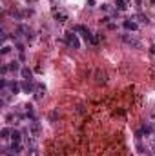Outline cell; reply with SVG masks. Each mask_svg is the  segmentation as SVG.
Segmentation results:
<instances>
[{
  "label": "cell",
  "mask_w": 155,
  "mask_h": 156,
  "mask_svg": "<svg viewBox=\"0 0 155 156\" xmlns=\"http://www.w3.org/2000/svg\"><path fill=\"white\" fill-rule=\"evenodd\" d=\"M126 2H130V0H126Z\"/></svg>",
  "instance_id": "obj_27"
},
{
  "label": "cell",
  "mask_w": 155,
  "mask_h": 156,
  "mask_svg": "<svg viewBox=\"0 0 155 156\" xmlns=\"http://www.w3.org/2000/svg\"><path fill=\"white\" fill-rule=\"evenodd\" d=\"M95 78H97V84H104V82H106V75H104L102 71H97V73H95Z\"/></svg>",
  "instance_id": "obj_17"
},
{
  "label": "cell",
  "mask_w": 155,
  "mask_h": 156,
  "mask_svg": "<svg viewBox=\"0 0 155 156\" xmlns=\"http://www.w3.org/2000/svg\"><path fill=\"white\" fill-rule=\"evenodd\" d=\"M13 51V47H11V44H7V42H2V56H5V55H9Z\"/></svg>",
  "instance_id": "obj_14"
},
{
  "label": "cell",
  "mask_w": 155,
  "mask_h": 156,
  "mask_svg": "<svg viewBox=\"0 0 155 156\" xmlns=\"http://www.w3.org/2000/svg\"><path fill=\"white\" fill-rule=\"evenodd\" d=\"M20 76H22L24 80H33V71L26 65V67H22V69H20Z\"/></svg>",
  "instance_id": "obj_8"
},
{
  "label": "cell",
  "mask_w": 155,
  "mask_h": 156,
  "mask_svg": "<svg viewBox=\"0 0 155 156\" xmlns=\"http://www.w3.org/2000/svg\"><path fill=\"white\" fill-rule=\"evenodd\" d=\"M141 133H143L144 136H152V133H153V127H152L150 124H146V125H143V127H141Z\"/></svg>",
  "instance_id": "obj_15"
},
{
  "label": "cell",
  "mask_w": 155,
  "mask_h": 156,
  "mask_svg": "<svg viewBox=\"0 0 155 156\" xmlns=\"http://www.w3.org/2000/svg\"><path fill=\"white\" fill-rule=\"evenodd\" d=\"M122 25H124V29H126V31H137V29H139V24H137V22H133L132 18L124 20V22H122Z\"/></svg>",
  "instance_id": "obj_5"
},
{
  "label": "cell",
  "mask_w": 155,
  "mask_h": 156,
  "mask_svg": "<svg viewBox=\"0 0 155 156\" xmlns=\"http://www.w3.org/2000/svg\"><path fill=\"white\" fill-rule=\"evenodd\" d=\"M135 18L139 20V24H148V22H150V20H148V16H144V15H137Z\"/></svg>",
  "instance_id": "obj_18"
},
{
  "label": "cell",
  "mask_w": 155,
  "mask_h": 156,
  "mask_svg": "<svg viewBox=\"0 0 155 156\" xmlns=\"http://www.w3.org/2000/svg\"><path fill=\"white\" fill-rule=\"evenodd\" d=\"M11 133H13V129H9V127H4V129L0 131V136H2L4 140H7V138H11Z\"/></svg>",
  "instance_id": "obj_16"
},
{
  "label": "cell",
  "mask_w": 155,
  "mask_h": 156,
  "mask_svg": "<svg viewBox=\"0 0 155 156\" xmlns=\"http://www.w3.org/2000/svg\"><path fill=\"white\" fill-rule=\"evenodd\" d=\"M121 40L124 42V44H128V45H132V47H141V42L133 36V35H130V33H124V35H121Z\"/></svg>",
  "instance_id": "obj_1"
},
{
  "label": "cell",
  "mask_w": 155,
  "mask_h": 156,
  "mask_svg": "<svg viewBox=\"0 0 155 156\" xmlns=\"http://www.w3.org/2000/svg\"><path fill=\"white\" fill-rule=\"evenodd\" d=\"M53 15H55V20H57V22H60V24H64V22L68 20V13H66V11H62V9L55 11Z\"/></svg>",
  "instance_id": "obj_6"
},
{
  "label": "cell",
  "mask_w": 155,
  "mask_h": 156,
  "mask_svg": "<svg viewBox=\"0 0 155 156\" xmlns=\"http://www.w3.org/2000/svg\"><path fill=\"white\" fill-rule=\"evenodd\" d=\"M35 93H37V95H35V96H37V98H38V100H40V98H42V96H44V95H46V87H44V85H42V84H37V89H35Z\"/></svg>",
  "instance_id": "obj_13"
},
{
  "label": "cell",
  "mask_w": 155,
  "mask_h": 156,
  "mask_svg": "<svg viewBox=\"0 0 155 156\" xmlns=\"http://www.w3.org/2000/svg\"><path fill=\"white\" fill-rule=\"evenodd\" d=\"M26 2H27V4H29V2H33V0H26Z\"/></svg>",
  "instance_id": "obj_25"
},
{
  "label": "cell",
  "mask_w": 155,
  "mask_h": 156,
  "mask_svg": "<svg viewBox=\"0 0 155 156\" xmlns=\"http://www.w3.org/2000/svg\"><path fill=\"white\" fill-rule=\"evenodd\" d=\"M20 85H22V91H26V93H35V89H37V85L33 84V80H24Z\"/></svg>",
  "instance_id": "obj_4"
},
{
  "label": "cell",
  "mask_w": 155,
  "mask_h": 156,
  "mask_svg": "<svg viewBox=\"0 0 155 156\" xmlns=\"http://www.w3.org/2000/svg\"><path fill=\"white\" fill-rule=\"evenodd\" d=\"M11 142H13V144H22V133L16 131V129H13V133H11Z\"/></svg>",
  "instance_id": "obj_10"
},
{
  "label": "cell",
  "mask_w": 155,
  "mask_h": 156,
  "mask_svg": "<svg viewBox=\"0 0 155 156\" xmlns=\"http://www.w3.org/2000/svg\"><path fill=\"white\" fill-rule=\"evenodd\" d=\"M7 65H9V71H11V73H16V71H20V69H22V67H20V62H18V60H11V62H9Z\"/></svg>",
  "instance_id": "obj_12"
},
{
  "label": "cell",
  "mask_w": 155,
  "mask_h": 156,
  "mask_svg": "<svg viewBox=\"0 0 155 156\" xmlns=\"http://www.w3.org/2000/svg\"><path fill=\"white\" fill-rule=\"evenodd\" d=\"M100 9H102L104 13H108V11L111 9V5H108V4H102V5H100Z\"/></svg>",
  "instance_id": "obj_20"
},
{
  "label": "cell",
  "mask_w": 155,
  "mask_h": 156,
  "mask_svg": "<svg viewBox=\"0 0 155 156\" xmlns=\"http://www.w3.org/2000/svg\"><path fill=\"white\" fill-rule=\"evenodd\" d=\"M128 9V2L126 0H115V11H126Z\"/></svg>",
  "instance_id": "obj_11"
},
{
  "label": "cell",
  "mask_w": 155,
  "mask_h": 156,
  "mask_svg": "<svg viewBox=\"0 0 155 156\" xmlns=\"http://www.w3.org/2000/svg\"><path fill=\"white\" fill-rule=\"evenodd\" d=\"M86 4H88V7H93V5H95V0H88Z\"/></svg>",
  "instance_id": "obj_22"
},
{
  "label": "cell",
  "mask_w": 155,
  "mask_h": 156,
  "mask_svg": "<svg viewBox=\"0 0 155 156\" xmlns=\"http://www.w3.org/2000/svg\"><path fill=\"white\" fill-rule=\"evenodd\" d=\"M58 120V111H51L49 113V122H57Z\"/></svg>",
  "instance_id": "obj_19"
},
{
  "label": "cell",
  "mask_w": 155,
  "mask_h": 156,
  "mask_svg": "<svg viewBox=\"0 0 155 156\" xmlns=\"http://www.w3.org/2000/svg\"><path fill=\"white\" fill-rule=\"evenodd\" d=\"M150 53H152V55H155V44L152 45V49H150Z\"/></svg>",
  "instance_id": "obj_24"
},
{
  "label": "cell",
  "mask_w": 155,
  "mask_h": 156,
  "mask_svg": "<svg viewBox=\"0 0 155 156\" xmlns=\"http://www.w3.org/2000/svg\"><path fill=\"white\" fill-rule=\"evenodd\" d=\"M7 71H9V65H5V64H4V65H2V69H0V73H2V75H7Z\"/></svg>",
  "instance_id": "obj_21"
},
{
  "label": "cell",
  "mask_w": 155,
  "mask_h": 156,
  "mask_svg": "<svg viewBox=\"0 0 155 156\" xmlns=\"http://www.w3.org/2000/svg\"><path fill=\"white\" fill-rule=\"evenodd\" d=\"M38 134H40V124H38L37 120L29 122V136H31V138H37Z\"/></svg>",
  "instance_id": "obj_3"
},
{
  "label": "cell",
  "mask_w": 155,
  "mask_h": 156,
  "mask_svg": "<svg viewBox=\"0 0 155 156\" xmlns=\"http://www.w3.org/2000/svg\"><path fill=\"white\" fill-rule=\"evenodd\" d=\"M152 4H153V5H155V0H152Z\"/></svg>",
  "instance_id": "obj_26"
},
{
  "label": "cell",
  "mask_w": 155,
  "mask_h": 156,
  "mask_svg": "<svg viewBox=\"0 0 155 156\" xmlns=\"http://www.w3.org/2000/svg\"><path fill=\"white\" fill-rule=\"evenodd\" d=\"M141 4H143V0H135V5L137 7H141Z\"/></svg>",
  "instance_id": "obj_23"
},
{
  "label": "cell",
  "mask_w": 155,
  "mask_h": 156,
  "mask_svg": "<svg viewBox=\"0 0 155 156\" xmlns=\"http://www.w3.org/2000/svg\"><path fill=\"white\" fill-rule=\"evenodd\" d=\"M66 38H68V45H69V47H73V49H79V47H80V40H79V36L75 35V31H69V33L66 35Z\"/></svg>",
  "instance_id": "obj_2"
},
{
  "label": "cell",
  "mask_w": 155,
  "mask_h": 156,
  "mask_svg": "<svg viewBox=\"0 0 155 156\" xmlns=\"http://www.w3.org/2000/svg\"><path fill=\"white\" fill-rule=\"evenodd\" d=\"M20 120H22V115H15V113L5 115V122H7V124H18Z\"/></svg>",
  "instance_id": "obj_7"
},
{
  "label": "cell",
  "mask_w": 155,
  "mask_h": 156,
  "mask_svg": "<svg viewBox=\"0 0 155 156\" xmlns=\"http://www.w3.org/2000/svg\"><path fill=\"white\" fill-rule=\"evenodd\" d=\"M20 89H22V85L18 84V82H9V91H11V95L15 96V95H18L20 93Z\"/></svg>",
  "instance_id": "obj_9"
}]
</instances>
